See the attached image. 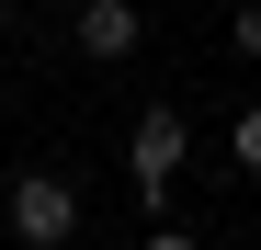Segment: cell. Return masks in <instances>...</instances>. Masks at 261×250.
<instances>
[{"label":"cell","mask_w":261,"mask_h":250,"mask_svg":"<svg viewBox=\"0 0 261 250\" xmlns=\"http://www.w3.org/2000/svg\"><path fill=\"white\" fill-rule=\"evenodd\" d=\"M182 114H170V103H148L137 125H125V182H137V205H170V182H182Z\"/></svg>","instance_id":"cell-1"},{"label":"cell","mask_w":261,"mask_h":250,"mask_svg":"<svg viewBox=\"0 0 261 250\" xmlns=\"http://www.w3.org/2000/svg\"><path fill=\"white\" fill-rule=\"evenodd\" d=\"M227 34H239V57H261V0H239V12H227Z\"/></svg>","instance_id":"cell-5"},{"label":"cell","mask_w":261,"mask_h":250,"mask_svg":"<svg viewBox=\"0 0 261 250\" xmlns=\"http://www.w3.org/2000/svg\"><path fill=\"white\" fill-rule=\"evenodd\" d=\"M137 34H148L137 0H80V46H91L102 68H114V57H137Z\"/></svg>","instance_id":"cell-3"},{"label":"cell","mask_w":261,"mask_h":250,"mask_svg":"<svg viewBox=\"0 0 261 250\" xmlns=\"http://www.w3.org/2000/svg\"><path fill=\"white\" fill-rule=\"evenodd\" d=\"M137 250H204V239H182V228H148V239H137Z\"/></svg>","instance_id":"cell-6"},{"label":"cell","mask_w":261,"mask_h":250,"mask_svg":"<svg viewBox=\"0 0 261 250\" xmlns=\"http://www.w3.org/2000/svg\"><path fill=\"white\" fill-rule=\"evenodd\" d=\"M0 216H12V239H23V250H68V239H80V193H68L57 171H23Z\"/></svg>","instance_id":"cell-2"},{"label":"cell","mask_w":261,"mask_h":250,"mask_svg":"<svg viewBox=\"0 0 261 250\" xmlns=\"http://www.w3.org/2000/svg\"><path fill=\"white\" fill-rule=\"evenodd\" d=\"M227 159H239V171H261V103H250V114L227 125Z\"/></svg>","instance_id":"cell-4"},{"label":"cell","mask_w":261,"mask_h":250,"mask_svg":"<svg viewBox=\"0 0 261 250\" xmlns=\"http://www.w3.org/2000/svg\"><path fill=\"white\" fill-rule=\"evenodd\" d=\"M0 103H12V80H0Z\"/></svg>","instance_id":"cell-8"},{"label":"cell","mask_w":261,"mask_h":250,"mask_svg":"<svg viewBox=\"0 0 261 250\" xmlns=\"http://www.w3.org/2000/svg\"><path fill=\"white\" fill-rule=\"evenodd\" d=\"M12 12H23V0H0V23H12Z\"/></svg>","instance_id":"cell-7"}]
</instances>
